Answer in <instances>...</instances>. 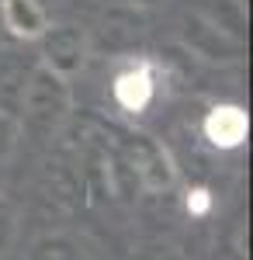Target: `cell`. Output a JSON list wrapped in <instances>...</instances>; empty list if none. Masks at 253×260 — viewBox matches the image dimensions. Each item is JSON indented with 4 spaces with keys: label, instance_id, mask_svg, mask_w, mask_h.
I'll list each match as a JSON object with an SVG mask.
<instances>
[{
    "label": "cell",
    "instance_id": "6",
    "mask_svg": "<svg viewBox=\"0 0 253 260\" xmlns=\"http://www.w3.org/2000/svg\"><path fill=\"white\" fill-rule=\"evenodd\" d=\"M205 136H208V142L222 146V149H233V146H239L246 139V115L239 108H233V104L215 108L205 118Z\"/></svg>",
    "mask_w": 253,
    "mask_h": 260
},
{
    "label": "cell",
    "instance_id": "3",
    "mask_svg": "<svg viewBox=\"0 0 253 260\" xmlns=\"http://www.w3.org/2000/svg\"><path fill=\"white\" fill-rule=\"evenodd\" d=\"M184 39H187V45L195 49L198 56H205V59H212V62H236L239 56H243V39H236V35H229V31L215 28V24H208V21H201L198 14L187 18Z\"/></svg>",
    "mask_w": 253,
    "mask_h": 260
},
{
    "label": "cell",
    "instance_id": "11",
    "mask_svg": "<svg viewBox=\"0 0 253 260\" xmlns=\"http://www.w3.org/2000/svg\"><path fill=\"white\" fill-rule=\"evenodd\" d=\"M125 4H136V7H160L163 0H125Z\"/></svg>",
    "mask_w": 253,
    "mask_h": 260
},
{
    "label": "cell",
    "instance_id": "1",
    "mask_svg": "<svg viewBox=\"0 0 253 260\" xmlns=\"http://www.w3.org/2000/svg\"><path fill=\"white\" fill-rule=\"evenodd\" d=\"M21 111L24 115H18V118L24 128L56 132L73 111V83L62 73L49 70L45 62H39L24 83V90H21Z\"/></svg>",
    "mask_w": 253,
    "mask_h": 260
},
{
    "label": "cell",
    "instance_id": "7",
    "mask_svg": "<svg viewBox=\"0 0 253 260\" xmlns=\"http://www.w3.org/2000/svg\"><path fill=\"white\" fill-rule=\"evenodd\" d=\"M195 14L201 21L215 24V28L236 35V39H243V21H246V14H243V4H239V0H222V4H215V0H198Z\"/></svg>",
    "mask_w": 253,
    "mask_h": 260
},
{
    "label": "cell",
    "instance_id": "10",
    "mask_svg": "<svg viewBox=\"0 0 253 260\" xmlns=\"http://www.w3.org/2000/svg\"><path fill=\"white\" fill-rule=\"evenodd\" d=\"M14 229H18V212H14L11 201L0 198V250L14 240Z\"/></svg>",
    "mask_w": 253,
    "mask_h": 260
},
{
    "label": "cell",
    "instance_id": "5",
    "mask_svg": "<svg viewBox=\"0 0 253 260\" xmlns=\"http://www.w3.org/2000/svg\"><path fill=\"white\" fill-rule=\"evenodd\" d=\"M139 153H136V177L146 184V187H153V191H163V187H170L174 184V163H170V156L160 149V146H153V142L139 139Z\"/></svg>",
    "mask_w": 253,
    "mask_h": 260
},
{
    "label": "cell",
    "instance_id": "8",
    "mask_svg": "<svg viewBox=\"0 0 253 260\" xmlns=\"http://www.w3.org/2000/svg\"><path fill=\"white\" fill-rule=\"evenodd\" d=\"M115 98L121 108H129V111H142L149 98H153V80H149V73L146 70H129V73H121L115 80Z\"/></svg>",
    "mask_w": 253,
    "mask_h": 260
},
{
    "label": "cell",
    "instance_id": "2",
    "mask_svg": "<svg viewBox=\"0 0 253 260\" xmlns=\"http://www.w3.org/2000/svg\"><path fill=\"white\" fill-rule=\"evenodd\" d=\"M42 62L49 70L62 73L66 80H73L80 70L87 66V56H90V42L87 35L73 28V24H49V31L42 35Z\"/></svg>",
    "mask_w": 253,
    "mask_h": 260
},
{
    "label": "cell",
    "instance_id": "4",
    "mask_svg": "<svg viewBox=\"0 0 253 260\" xmlns=\"http://www.w3.org/2000/svg\"><path fill=\"white\" fill-rule=\"evenodd\" d=\"M0 21L14 39L24 42H39L52 24L39 0H0Z\"/></svg>",
    "mask_w": 253,
    "mask_h": 260
},
{
    "label": "cell",
    "instance_id": "9",
    "mask_svg": "<svg viewBox=\"0 0 253 260\" xmlns=\"http://www.w3.org/2000/svg\"><path fill=\"white\" fill-rule=\"evenodd\" d=\"M21 139H24V125H21V118L14 115V111L0 108V167L14 160Z\"/></svg>",
    "mask_w": 253,
    "mask_h": 260
}]
</instances>
